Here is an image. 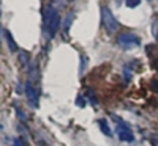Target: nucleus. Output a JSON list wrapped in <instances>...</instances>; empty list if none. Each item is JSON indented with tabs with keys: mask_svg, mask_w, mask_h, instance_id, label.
<instances>
[{
	"mask_svg": "<svg viewBox=\"0 0 158 146\" xmlns=\"http://www.w3.org/2000/svg\"><path fill=\"white\" fill-rule=\"evenodd\" d=\"M117 135H118V138H120L122 141L131 143V141L135 140L133 132L130 130V127H127V126H123V124H118V126H117Z\"/></svg>",
	"mask_w": 158,
	"mask_h": 146,
	"instance_id": "7ed1b4c3",
	"label": "nucleus"
},
{
	"mask_svg": "<svg viewBox=\"0 0 158 146\" xmlns=\"http://www.w3.org/2000/svg\"><path fill=\"white\" fill-rule=\"evenodd\" d=\"M117 44L120 46L123 50H133V49L139 47L141 39H139V36H136L133 33H122L120 36L117 38Z\"/></svg>",
	"mask_w": 158,
	"mask_h": 146,
	"instance_id": "f257e3e1",
	"label": "nucleus"
},
{
	"mask_svg": "<svg viewBox=\"0 0 158 146\" xmlns=\"http://www.w3.org/2000/svg\"><path fill=\"white\" fill-rule=\"evenodd\" d=\"M100 129H101V132L104 135H108V137H111L112 135V132H111V129H109V124H108V121L106 119H100Z\"/></svg>",
	"mask_w": 158,
	"mask_h": 146,
	"instance_id": "423d86ee",
	"label": "nucleus"
},
{
	"mask_svg": "<svg viewBox=\"0 0 158 146\" xmlns=\"http://www.w3.org/2000/svg\"><path fill=\"white\" fill-rule=\"evenodd\" d=\"M76 102H77V105H79V107H84V101H82V98H81V96L77 98V101H76Z\"/></svg>",
	"mask_w": 158,
	"mask_h": 146,
	"instance_id": "f8f14e48",
	"label": "nucleus"
},
{
	"mask_svg": "<svg viewBox=\"0 0 158 146\" xmlns=\"http://www.w3.org/2000/svg\"><path fill=\"white\" fill-rule=\"evenodd\" d=\"M152 138H153V140H155V144H156V146H158V135H153V137H152Z\"/></svg>",
	"mask_w": 158,
	"mask_h": 146,
	"instance_id": "ddd939ff",
	"label": "nucleus"
},
{
	"mask_svg": "<svg viewBox=\"0 0 158 146\" xmlns=\"http://www.w3.org/2000/svg\"><path fill=\"white\" fill-rule=\"evenodd\" d=\"M13 146H24V143H22L21 138H15L13 140Z\"/></svg>",
	"mask_w": 158,
	"mask_h": 146,
	"instance_id": "9b49d317",
	"label": "nucleus"
},
{
	"mask_svg": "<svg viewBox=\"0 0 158 146\" xmlns=\"http://www.w3.org/2000/svg\"><path fill=\"white\" fill-rule=\"evenodd\" d=\"M25 96H27L29 102L33 105V107H36V105H38V91H36V88L32 85V82L25 83Z\"/></svg>",
	"mask_w": 158,
	"mask_h": 146,
	"instance_id": "20e7f679",
	"label": "nucleus"
},
{
	"mask_svg": "<svg viewBox=\"0 0 158 146\" xmlns=\"http://www.w3.org/2000/svg\"><path fill=\"white\" fill-rule=\"evenodd\" d=\"M19 60L22 64H27L29 63V54L27 52H19Z\"/></svg>",
	"mask_w": 158,
	"mask_h": 146,
	"instance_id": "6e6552de",
	"label": "nucleus"
},
{
	"mask_svg": "<svg viewBox=\"0 0 158 146\" xmlns=\"http://www.w3.org/2000/svg\"><path fill=\"white\" fill-rule=\"evenodd\" d=\"M128 8H136V6H139V0H138V2H127L125 3Z\"/></svg>",
	"mask_w": 158,
	"mask_h": 146,
	"instance_id": "9d476101",
	"label": "nucleus"
},
{
	"mask_svg": "<svg viewBox=\"0 0 158 146\" xmlns=\"http://www.w3.org/2000/svg\"><path fill=\"white\" fill-rule=\"evenodd\" d=\"M150 30H152V36L155 38V41H158V17L152 22V27H150Z\"/></svg>",
	"mask_w": 158,
	"mask_h": 146,
	"instance_id": "0eeeda50",
	"label": "nucleus"
},
{
	"mask_svg": "<svg viewBox=\"0 0 158 146\" xmlns=\"http://www.w3.org/2000/svg\"><path fill=\"white\" fill-rule=\"evenodd\" d=\"M3 35H5V41L8 43L10 50H11V52H18V46H16V43H15V41H13V38H11L10 32H8V30H3Z\"/></svg>",
	"mask_w": 158,
	"mask_h": 146,
	"instance_id": "39448f33",
	"label": "nucleus"
},
{
	"mask_svg": "<svg viewBox=\"0 0 158 146\" xmlns=\"http://www.w3.org/2000/svg\"><path fill=\"white\" fill-rule=\"evenodd\" d=\"M87 98H90V102L94 104V105L97 104V98H95V94H94V91H92V90L87 91Z\"/></svg>",
	"mask_w": 158,
	"mask_h": 146,
	"instance_id": "1a4fd4ad",
	"label": "nucleus"
},
{
	"mask_svg": "<svg viewBox=\"0 0 158 146\" xmlns=\"http://www.w3.org/2000/svg\"><path fill=\"white\" fill-rule=\"evenodd\" d=\"M101 24L109 33H114V32L118 30V22H117V19L114 17V14L111 13V10L108 6L101 8Z\"/></svg>",
	"mask_w": 158,
	"mask_h": 146,
	"instance_id": "f03ea898",
	"label": "nucleus"
}]
</instances>
